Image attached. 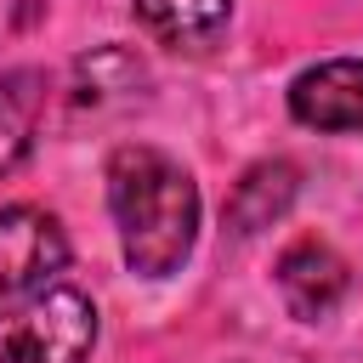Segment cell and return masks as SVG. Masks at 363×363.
<instances>
[{"instance_id":"obj_3","label":"cell","mask_w":363,"mask_h":363,"mask_svg":"<svg viewBox=\"0 0 363 363\" xmlns=\"http://www.w3.org/2000/svg\"><path fill=\"white\" fill-rule=\"evenodd\" d=\"M62 261H68V238H62L57 216H45L34 204L0 210V301L40 289L51 272H62Z\"/></svg>"},{"instance_id":"obj_2","label":"cell","mask_w":363,"mask_h":363,"mask_svg":"<svg viewBox=\"0 0 363 363\" xmlns=\"http://www.w3.org/2000/svg\"><path fill=\"white\" fill-rule=\"evenodd\" d=\"M96 306L79 289H45L0 318V363H85Z\"/></svg>"},{"instance_id":"obj_1","label":"cell","mask_w":363,"mask_h":363,"mask_svg":"<svg viewBox=\"0 0 363 363\" xmlns=\"http://www.w3.org/2000/svg\"><path fill=\"white\" fill-rule=\"evenodd\" d=\"M108 210L119 221V244L130 272L164 278L187 261L199 238V187L159 147H119L108 164Z\"/></svg>"},{"instance_id":"obj_7","label":"cell","mask_w":363,"mask_h":363,"mask_svg":"<svg viewBox=\"0 0 363 363\" xmlns=\"http://www.w3.org/2000/svg\"><path fill=\"white\" fill-rule=\"evenodd\" d=\"M289 199H295V164H284V159L255 164V170L233 187L227 221H233V233H261V227H272V221L289 210Z\"/></svg>"},{"instance_id":"obj_5","label":"cell","mask_w":363,"mask_h":363,"mask_svg":"<svg viewBox=\"0 0 363 363\" xmlns=\"http://www.w3.org/2000/svg\"><path fill=\"white\" fill-rule=\"evenodd\" d=\"M346 284H352L346 261H340L329 244H318V238L289 244L284 261H278V289H284V301H289L295 318H329V312L340 306Z\"/></svg>"},{"instance_id":"obj_8","label":"cell","mask_w":363,"mask_h":363,"mask_svg":"<svg viewBox=\"0 0 363 363\" xmlns=\"http://www.w3.org/2000/svg\"><path fill=\"white\" fill-rule=\"evenodd\" d=\"M136 11L164 45H210L227 28L233 0H136Z\"/></svg>"},{"instance_id":"obj_4","label":"cell","mask_w":363,"mask_h":363,"mask_svg":"<svg viewBox=\"0 0 363 363\" xmlns=\"http://www.w3.org/2000/svg\"><path fill=\"white\" fill-rule=\"evenodd\" d=\"M289 113L312 130H357L363 136V62L340 57V62H318V68L295 74Z\"/></svg>"},{"instance_id":"obj_6","label":"cell","mask_w":363,"mask_h":363,"mask_svg":"<svg viewBox=\"0 0 363 363\" xmlns=\"http://www.w3.org/2000/svg\"><path fill=\"white\" fill-rule=\"evenodd\" d=\"M40 102H45V74H40V68H11V74H0V176H11V170L28 159Z\"/></svg>"}]
</instances>
